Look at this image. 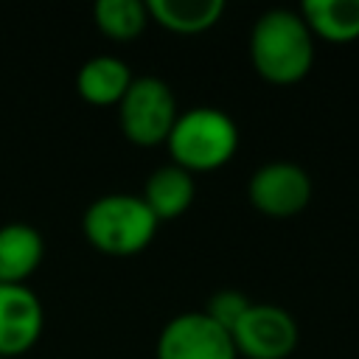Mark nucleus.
<instances>
[{"label": "nucleus", "mask_w": 359, "mask_h": 359, "mask_svg": "<svg viewBox=\"0 0 359 359\" xmlns=\"http://www.w3.org/2000/svg\"><path fill=\"white\" fill-rule=\"evenodd\" d=\"M95 28L112 42H132L149 25L146 3L140 0H98L93 6Z\"/></svg>", "instance_id": "obj_14"}, {"label": "nucleus", "mask_w": 359, "mask_h": 359, "mask_svg": "<svg viewBox=\"0 0 359 359\" xmlns=\"http://www.w3.org/2000/svg\"><path fill=\"white\" fill-rule=\"evenodd\" d=\"M311 177L303 165L289 160H272L252 171L247 182L250 205L269 219H292L311 202Z\"/></svg>", "instance_id": "obj_6"}, {"label": "nucleus", "mask_w": 359, "mask_h": 359, "mask_svg": "<svg viewBox=\"0 0 359 359\" xmlns=\"http://www.w3.org/2000/svg\"><path fill=\"white\" fill-rule=\"evenodd\" d=\"M311 36L334 45L359 39V0H306L297 11Z\"/></svg>", "instance_id": "obj_13"}, {"label": "nucleus", "mask_w": 359, "mask_h": 359, "mask_svg": "<svg viewBox=\"0 0 359 359\" xmlns=\"http://www.w3.org/2000/svg\"><path fill=\"white\" fill-rule=\"evenodd\" d=\"M252 70L269 84H297L314 65V36L292 8H269L250 28Z\"/></svg>", "instance_id": "obj_1"}, {"label": "nucleus", "mask_w": 359, "mask_h": 359, "mask_svg": "<svg viewBox=\"0 0 359 359\" xmlns=\"http://www.w3.org/2000/svg\"><path fill=\"white\" fill-rule=\"evenodd\" d=\"M171 163L188 174L216 171L238 151V126L219 107L182 109L165 140Z\"/></svg>", "instance_id": "obj_3"}, {"label": "nucleus", "mask_w": 359, "mask_h": 359, "mask_svg": "<svg viewBox=\"0 0 359 359\" xmlns=\"http://www.w3.org/2000/svg\"><path fill=\"white\" fill-rule=\"evenodd\" d=\"M157 227L160 222L140 194H104L93 199L81 216L87 244L112 258L143 252L154 241Z\"/></svg>", "instance_id": "obj_2"}, {"label": "nucleus", "mask_w": 359, "mask_h": 359, "mask_svg": "<svg viewBox=\"0 0 359 359\" xmlns=\"http://www.w3.org/2000/svg\"><path fill=\"white\" fill-rule=\"evenodd\" d=\"M0 359H3V356H0Z\"/></svg>", "instance_id": "obj_16"}, {"label": "nucleus", "mask_w": 359, "mask_h": 359, "mask_svg": "<svg viewBox=\"0 0 359 359\" xmlns=\"http://www.w3.org/2000/svg\"><path fill=\"white\" fill-rule=\"evenodd\" d=\"M230 339L244 359H289L297 348V320L275 303H250L244 317L233 325Z\"/></svg>", "instance_id": "obj_5"}, {"label": "nucleus", "mask_w": 359, "mask_h": 359, "mask_svg": "<svg viewBox=\"0 0 359 359\" xmlns=\"http://www.w3.org/2000/svg\"><path fill=\"white\" fill-rule=\"evenodd\" d=\"M45 328V309L25 286L0 283V356L14 359L28 353Z\"/></svg>", "instance_id": "obj_8"}, {"label": "nucleus", "mask_w": 359, "mask_h": 359, "mask_svg": "<svg viewBox=\"0 0 359 359\" xmlns=\"http://www.w3.org/2000/svg\"><path fill=\"white\" fill-rule=\"evenodd\" d=\"M250 297L244 294V292H238V289H219V292H213L210 297H208V303H205V314L216 323V325H222L227 334L233 331V325L244 317V311L250 309Z\"/></svg>", "instance_id": "obj_15"}, {"label": "nucleus", "mask_w": 359, "mask_h": 359, "mask_svg": "<svg viewBox=\"0 0 359 359\" xmlns=\"http://www.w3.org/2000/svg\"><path fill=\"white\" fill-rule=\"evenodd\" d=\"M140 196L157 222H171L191 208L196 196V182H194V174H188L185 168L165 163L149 174Z\"/></svg>", "instance_id": "obj_11"}, {"label": "nucleus", "mask_w": 359, "mask_h": 359, "mask_svg": "<svg viewBox=\"0 0 359 359\" xmlns=\"http://www.w3.org/2000/svg\"><path fill=\"white\" fill-rule=\"evenodd\" d=\"M132 81L135 76L121 56L98 53L79 67L76 93L93 107H118Z\"/></svg>", "instance_id": "obj_10"}, {"label": "nucleus", "mask_w": 359, "mask_h": 359, "mask_svg": "<svg viewBox=\"0 0 359 359\" xmlns=\"http://www.w3.org/2000/svg\"><path fill=\"white\" fill-rule=\"evenodd\" d=\"M146 11L149 20L165 31L196 36L219 25L227 6L224 0H146Z\"/></svg>", "instance_id": "obj_12"}, {"label": "nucleus", "mask_w": 359, "mask_h": 359, "mask_svg": "<svg viewBox=\"0 0 359 359\" xmlns=\"http://www.w3.org/2000/svg\"><path fill=\"white\" fill-rule=\"evenodd\" d=\"M42 233L28 222L0 224V283H25L42 264Z\"/></svg>", "instance_id": "obj_9"}, {"label": "nucleus", "mask_w": 359, "mask_h": 359, "mask_svg": "<svg viewBox=\"0 0 359 359\" xmlns=\"http://www.w3.org/2000/svg\"><path fill=\"white\" fill-rule=\"evenodd\" d=\"M180 115L174 90L157 76H135L118 104V123L129 143L160 146L168 140Z\"/></svg>", "instance_id": "obj_4"}, {"label": "nucleus", "mask_w": 359, "mask_h": 359, "mask_svg": "<svg viewBox=\"0 0 359 359\" xmlns=\"http://www.w3.org/2000/svg\"><path fill=\"white\" fill-rule=\"evenodd\" d=\"M154 359H238V353L230 334L205 311H182L160 328Z\"/></svg>", "instance_id": "obj_7"}]
</instances>
